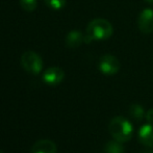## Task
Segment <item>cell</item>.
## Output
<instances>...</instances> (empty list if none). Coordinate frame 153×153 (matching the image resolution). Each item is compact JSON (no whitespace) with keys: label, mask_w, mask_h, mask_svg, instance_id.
Masks as SVG:
<instances>
[{"label":"cell","mask_w":153,"mask_h":153,"mask_svg":"<svg viewBox=\"0 0 153 153\" xmlns=\"http://www.w3.org/2000/svg\"><path fill=\"white\" fill-rule=\"evenodd\" d=\"M113 32V25L109 21L102 18L94 19L89 23L87 27L85 43H91L93 41L107 40L111 36Z\"/></svg>","instance_id":"obj_1"},{"label":"cell","mask_w":153,"mask_h":153,"mask_svg":"<svg viewBox=\"0 0 153 153\" xmlns=\"http://www.w3.org/2000/svg\"><path fill=\"white\" fill-rule=\"evenodd\" d=\"M109 132L116 141L124 143L131 139L133 133V127L131 123L124 117L118 116L111 120L108 125Z\"/></svg>","instance_id":"obj_2"},{"label":"cell","mask_w":153,"mask_h":153,"mask_svg":"<svg viewBox=\"0 0 153 153\" xmlns=\"http://www.w3.org/2000/svg\"><path fill=\"white\" fill-rule=\"evenodd\" d=\"M21 66L31 74H39L42 71L43 62L41 56L34 51H26L21 56Z\"/></svg>","instance_id":"obj_3"},{"label":"cell","mask_w":153,"mask_h":153,"mask_svg":"<svg viewBox=\"0 0 153 153\" xmlns=\"http://www.w3.org/2000/svg\"><path fill=\"white\" fill-rule=\"evenodd\" d=\"M120 62L116 56L111 54H105L100 57L98 68L104 75H115L120 70Z\"/></svg>","instance_id":"obj_4"},{"label":"cell","mask_w":153,"mask_h":153,"mask_svg":"<svg viewBox=\"0 0 153 153\" xmlns=\"http://www.w3.org/2000/svg\"><path fill=\"white\" fill-rule=\"evenodd\" d=\"M139 28L143 33L149 34L153 31V10L146 8L142 10L137 20Z\"/></svg>","instance_id":"obj_5"},{"label":"cell","mask_w":153,"mask_h":153,"mask_svg":"<svg viewBox=\"0 0 153 153\" xmlns=\"http://www.w3.org/2000/svg\"><path fill=\"white\" fill-rule=\"evenodd\" d=\"M65 78V72L59 67H50L43 74V80L49 85H56Z\"/></svg>","instance_id":"obj_6"},{"label":"cell","mask_w":153,"mask_h":153,"mask_svg":"<svg viewBox=\"0 0 153 153\" xmlns=\"http://www.w3.org/2000/svg\"><path fill=\"white\" fill-rule=\"evenodd\" d=\"M57 148L50 140H41L32 146L31 153H56Z\"/></svg>","instance_id":"obj_7"},{"label":"cell","mask_w":153,"mask_h":153,"mask_svg":"<svg viewBox=\"0 0 153 153\" xmlns=\"http://www.w3.org/2000/svg\"><path fill=\"white\" fill-rule=\"evenodd\" d=\"M139 139L142 144L153 148V123L145 124L139 131Z\"/></svg>","instance_id":"obj_8"},{"label":"cell","mask_w":153,"mask_h":153,"mask_svg":"<svg viewBox=\"0 0 153 153\" xmlns=\"http://www.w3.org/2000/svg\"><path fill=\"white\" fill-rule=\"evenodd\" d=\"M85 42V36L78 30L70 31L66 36V45L70 48L79 47Z\"/></svg>","instance_id":"obj_9"},{"label":"cell","mask_w":153,"mask_h":153,"mask_svg":"<svg viewBox=\"0 0 153 153\" xmlns=\"http://www.w3.org/2000/svg\"><path fill=\"white\" fill-rule=\"evenodd\" d=\"M129 114L135 121H142L144 119V116H145L143 106L141 104H137V103L131 104V106L129 107Z\"/></svg>","instance_id":"obj_10"},{"label":"cell","mask_w":153,"mask_h":153,"mask_svg":"<svg viewBox=\"0 0 153 153\" xmlns=\"http://www.w3.org/2000/svg\"><path fill=\"white\" fill-rule=\"evenodd\" d=\"M124 147L118 141H109L104 147V153H124Z\"/></svg>","instance_id":"obj_11"},{"label":"cell","mask_w":153,"mask_h":153,"mask_svg":"<svg viewBox=\"0 0 153 153\" xmlns=\"http://www.w3.org/2000/svg\"><path fill=\"white\" fill-rule=\"evenodd\" d=\"M45 3L50 8L55 10H59L66 5V0H45Z\"/></svg>","instance_id":"obj_12"},{"label":"cell","mask_w":153,"mask_h":153,"mask_svg":"<svg viewBox=\"0 0 153 153\" xmlns=\"http://www.w3.org/2000/svg\"><path fill=\"white\" fill-rule=\"evenodd\" d=\"M20 4L22 6L23 10H27V12H32L36 8V0H20Z\"/></svg>","instance_id":"obj_13"},{"label":"cell","mask_w":153,"mask_h":153,"mask_svg":"<svg viewBox=\"0 0 153 153\" xmlns=\"http://www.w3.org/2000/svg\"><path fill=\"white\" fill-rule=\"evenodd\" d=\"M146 120L149 123H153V108L149 109V111L146 113Z\"/></svg>","instance_id":"obj_14"},{"label":"cell","mask_w":153,"mask_h":153,"mask_svg":"<svg viewBox=\"0 0 153 153\" xmlns=\"http://www.w3.org/2000/svg\"><path fill=\"white\" fill-rule=\"evenodd\" d=\"M146 2H148V3H153V0H145Z\"/></svg>","instance_id":"obj_15"},{"label":"cell","mask_w":153,"mask_h":153,"mask_svg":"<svg viewBox=\"0 0 153 153\" xmlns=\"http://www.w3.org/2000/svg\"><path fill=\"white\" fill-rule=\"evenodd\" d=\"M143 153H153V151H145V152H143Z\"/></svg>","instance_id":"obj_16"},{"label":"cell","mask_w":153,"mask_h":153,"mask_svg":"<svg viewBox=\"0 0 153 153\" xmlns=\"http://www.w3.org/2000/svg\"><path fill=\"white\" fill-rule=\"evenodd\" d=\"M0 153H3V152H2V151H1V150H0Z\"/></svg>","instance_id":"obj_17"}]
</instances>
